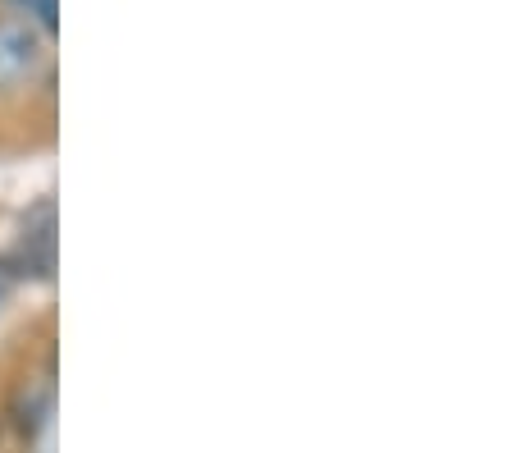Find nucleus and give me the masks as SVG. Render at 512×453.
Masks as SVG:
<instances>
[{
  "mask_svg": "<svg viewBox=\"0 0 512 453\" xmlns=\"http://www.w3.org/2000/svg\"><path fill=\"white\" fill-rule=\"evenodd\" d=\"M5 10H14V14H28L37 28H42L46 37H55V28H60V19H55V0H5Z\"/></svg>",
  "mask_w": 512,
  "mask_h": 453,
  "instance_id": "3",
  "label": "nucleus"
},
{
  "mask_svg": "<svg viewBox=\"0 0 512 453\" xmlns=\"http://www.w3.org/2000/svg\"><path fill=\"white\" fill-rule=\"evenodd\" d=\"M55 37H46L28 14L0 10V110L28 106L51 87Z\"/></svg>",
  "mask_w": 512,
  "mask_h": 453,
  "instance_id": "2",
  "label": "nucleus"
},
{
  "mask_svg": "<svg viewBox=\"0 0 512 453\" xmlns=\"http://www.w3.org/2000/svg\"><path fill=\"white\" fill-rule=\"evenodd\" d=\"M55 417V348L46 339L42 353H23L5 376H0V431L10 435L19 449L46 435Z\"/></svg>",
  "mask_w": 512,
  "mask_h": 453,
  "instance_id": "1",
  "label": "nucleus"
}]
</instances>
